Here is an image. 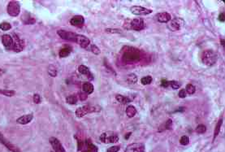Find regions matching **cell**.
Instances as JSON below:
<instances>
[{"instance_id":"d590c367","label":"cell","mask_w":225,"mask_h":152,"mask_svg":"<svg viewBox=\"0 0 225 152\" xmlns=\"http://www.w3.org/2000/svg\"><path fill=\"white\" fill-rule=\"evenodd\" d=\"M105 31L107 33H120L122 32L119 29H115V28H107V29H106Z\"/></svg>"},{"instance_id":"5b68a950","label":"cell","mask_w":225,"mask_h":152,"mask_svg":"<svg viewBox=\"0 0 225 152\" xmlns=\"http://www.w3.org/2000/svg\"><path fill=\"white\" fill-rule=\"evenodd\" d=\"M185 25V20L179 17H176L171 20L167 25V27L169 30L172 32L179 31Z\"/></svg>"},{"instance_id":"277c9868","label":"cell","mask_w":225,"mask_h":152,"mask_svg":"<svg viewBox=\"0 0 225 152\" xmlns=\"http://www.w3.org/2000/svg\"><path fill=\"white\" fill-rule=\"evenodd\" d=\"M7 12L9 16L12 17H16L20 15V4L18 1H11L9 2L7 7Z\"/></svg>"},{"instance_id":"ab89813d","label":"cell","mask_w":225,"mask_h":152,"mask_svg":"<svg viewBox=\"0 0 225 152\" xmlns=\"http://www.w3.org/2000/svg\"><path fill=\"white\" fill-rule=\"evenodd\" d=\"M33 103H35L36 104H38V103H41V96L38 94H35L33 97Z\"/></svg>"},{"instance_id":"6da1fadb","label":"cell","mask_w":225,"mask_h":152,"mask_svg":"<svg viewBox=\"0 0 225 152\" xmlns=\"http://www.w3.org/2000/svg\"><path fill=\"white\" fill-rule=\"evenodd\" d=\"M202 61L206 66L211 67L216 63L217 54L211 50H206L202 52Z\"/></svg>"},{"instance_id":"ba28073f","label":"cell","mask_w":225,"mask_h":152,"mask_svg":"<svg viewBox=\"0 0 225 152\" xmlns=\"http://www.w3.org/2000/svg\"><path fill=\"white\" fill-rule=\"evenodd\" d=\"M0 142L2 143L5 147L7 148L11 152H20V148H18L16 146H15L10 141H8L1 132H0Z\"/></svg>"},{"instance_id":"f1b7e54d","label":"cell","mask_w":225,"mask_h":152,"mask_svg":"<svg viewBox=\"0 0 225 152\" xmlns=\"http://www.w3.org/2000/svg\"><path fill=\"white\" fill-rule=\"evenodd\" d=\"M77 98L76 97L75 95H70V96H68L66 98V102L68 104H71V105H74L76 103H77Z\"/></svg>"},{"instance_id":"603a6c76","label":"cell","mask_w":225,"mask_h":152,"mask_svg":"<svg viewBox=\"0 0 225 152\" xmlns=\"http://www.w3.org/2000/svg\"><path fill=\"white\" fill-rule=\"evenodd\" d=\"M22 21L25 25H33L35 24L36 20L33 17H32L31 16H28L27 17V16L25 13L22 16Z\"/></svg>"},{"instance_id":"8992f818","label":"cell","mask_w":225,"mask_h":152,"mask_svg":"<svg viewBox=\"0 0 225 152\" xmlns=\"http://www.w3.org/2000/svg\"><path fill=\"white\" fill-rule=\"evenodd\" d=\"M145 21L142 18H134L128 23V26L127 28L135 31H141L145 29Z\"/></svg>"},{"instance_id":"d4e9b609","label":"cell","mask_w":225,"mask_h":152,"mask_svg":"<svg viewBox=\"0 0 225 152\" xmlns=\"http://www.w3.org/2000/svg\"><path fill=\"white\" fill-rule=\"evenodd\" d=\"M47 72H48L49 75L50 76H52V77H55V76H57V69L54 65H49L48 68H47Z\"/></svg>"},{"instance_id":"8d00e7d4","label":"cell","mask_w":225,"mask_h":152,"mask_svg":"<svg viewBox=\"0 0 225 152\" xmlns=\"http://www.w3.org/2000/svg\"><path fill=\"white\" fill-rule=\"evenodd\" d=\"M97 147L93 145V144H89L87 146V149H86V151L84 152H97Z\"/></svg>"},{"instance_id":"e0dca14e","label":"cell","mask_w":225,"mask_h":152,"mask_svg":"<svg viewBox=\"0 0 225 152\" xmlns=\"http://www.w3.org/2000/svg\"><path fill=\"white\" fill-rule=\"evenodd\" d=\"M156 18L159 23H168L171 20L172 16L168 12H160L156 15Z\"/></svg>"},{"instance_id":"d6986e66","label":"cell","mask_w":225,"mask_h":152,"mask_svg":"<svg viewBox=\"0 0 225 152\" xmlns=\"http://www.w3.org/2000/svg\"><path fill=\"white\" fill-rule=\"evenodd\" d=\"M93 90H94V87L90 82H85L82 85V91L85 94H91L93 92Z\"/></svg>"},{"instance_id":"44dd1931","label":"cell","mask_w":225,"mask_h":152,"mask_svg":"<svg viewBox=\"0 0 225 152\" xmlns=\"http://www.w3.org/2000/svg\"><path fill=\"white\" fill-rule=\"evenodd\" d=\"M125 112H126V115H127L128 118H132V117H134V116H136L137 112L136 107H134V106H132V105H130V106L127 107Z\"/></svg>"},{"instance_id":"9a60e30c","label":"cell","mask_w":225,"mask_h":152,"mask_svg":"<svg viewBox=\"0 0 225 152\" xmlns=\"http://www.w3.org/2000/svg\"><path fill=\"white\" fill-rule=\"evenodd\" d=\"M78 72H79L80 73H81L82 75L86 76L89 80H93V74L91 73L89 68L87 66H85V65H83V64L80 65L79 67H78Z\"/></svg>"},{"instance_id":"2e32d148","label":"cell","mask_w":225,"mask_h":152,"mask_svg":"<svg viewBox=\"0 0 225 152\" xmlns=\"http://www.w3.org/2000/svg\"><path fill=\"white\" fill-rule=\"evenodd\" d=\"M33 119V114H28V115H24V116L19 117L16 120V123L19 125H27L30 123Z\"/></svg>"},{"instance_id":"7c38bea8","label":"cell","mask_w":225,"mask_h":152,"mask_svg":"<svg viewBox=\"0 0 225 152\" xmlns=\"http://www.w3.org/2000/svg\"><path fill=\"white\" fill-rule=\"evenodd\" d=\"M2 42H3L6 50H13V39H12V37L11 35H9V34L3 35Z\"/></svg>"},{"instance_id":"4316f807","label":"cell","mask_w":225,"mask_h":152,"mask_svg":"<svg viewBox=\"0 0 225 152\" xmlns=\"http://www.w3.org/2000/svg\"><path fill=\"white\" fill-rule=\"evenodd\" d=\"M138 143H132L127 146V147L125 149L124 152H135L137 151Z\"/></svg>"},{"instance_id":"7a4b0ae2","label":"cell","mask_w":225,"mask_h":152,"mask_svg":"<svg viewBox=\"0 0 225 152\" xmlns=\"http://www.w3.org/2000/svg\"><path fill=\"white\" fill-rule=\"evenodd\" d=\"M100 107L97 106H89V105H85L82 107H78L76 110V116L77 118H81L85 116L88 113H92V112H96L100 111Z\"/></svg>"},{"instance_id":"5bb4252c","label":"cell","mask_w":225,"mask_h":152,"mask_svg":"<svg viewBox=\"0 0 225 152\" xmlns=\"http://www.w3.org/2000/svg\"><path fill=\"white\" fill-rule=\"evenodd\" d=\"M76 43L79 44L82 48L85 49V48H88V46L90 45V41L87 37L79 34L78 37H77V40H76Z\"/></svg>"},{"instance_id":"1f68e13d","label":"cell","mask_w":225,"mask_h":152,"mask_svg":"<svg viewBox=\"0 0 225 152\" xmlns=\"http://www.w3.org/2000/svg\"><path fill=\"white\" fill-rule=\"evenodd\" d=\"M12 29L11 24L8 22H3L0 24V29L3 31H7L9 29Z\"/></svg>"},{"instance_id":"836d02e7","label":"cell","mask_w":225,"mask_h":152,"mask_svg":"<svg viewBox=\"0 0 225 152\" xmlns=\"http://www.w3.org/2000/svg\"><path fill=\"white\" fill-rule=\"evenodd\" d=\"M180 143L182 146H187L189 143H190V138L188 136H182L180 139Z\"/></svg>"},{"instance_id":"7402d4cb","label":"cell","mask_w":225,"mask_h":152,"mask_svg":"<svg viewBox=\"0 0 225 152\" xmlns=\"http://www.w3.org/2000/svg\"><path fill=\"white\" fill-rule=\"evenodd\" d=\"M126 81L129 85H134L137 82V76L134 73H129L126 76Z\"/></svg>"},{"instance_id":"30bf717a","label":"cell","mask_w":225,"mask_h":152,"mask_svg":"<svg viewBox=\"0 0 225 152\" xmlns=\"http://www.w3.org/2000/svg\"><path fill=\"white\" fill-rule=\"evenodd\" d=\"M49 142L50 143L55 152H66V150L63 147L62 143L60 142L59 140L56 138L55 137H50L49 139Z\"/></svg>"},{"instance_id":"ffe728a7","label":"cell","mask_w":225,"mask_h":152,"mask_svg":"<svg viewBox=\"0 0 225 152\" xmlns=\"http://www.w3.org/2000/svg\"><path fill=\"white\" fill-rule=\"evenodd\" d=\"M223 125V119H220L219 121L217 122L216 125H215V130H214V135H213V142H215V140L216 139V138L218 137V135L220 133L221 130V126Z\"/></svg>"},{"instance_id":"e575fe53","label":"cell","mask_w":225,"mask_h":152,"mask_svg":"<svg viewBox=\"0 0 225 152\" xmlns=\"http://www.w3.org/2000/svg\"><path fill=\"white\" fill-rule=\"evenodd\" d=\"M169 85H171V87L173 89H177L181 87L180 82H178L177 80H170L169 81Z\"/></svg>"},{"instance_id":"4fadbf2b","label":"cell","mask_w":225,"mask_h":152,"mask_svg":"<svg viewBox=\"0 0 225 152\" xmlns=\"http://www.w3.org/2000/svg\"><path fill=\"white\" fill-rule=\"evenodd\" d=\"M85 18L80 15H76L70 20V24L76 27H80L84 25Z\"/></svg>"},{"instance_id":"f35d334b","label":"cell","mask_w":225,"mask_h":152,"mask_svg":"<svg viewBox=\"0 0 225 152\" xmlns=\"http://www.w3.org/2000/svg\"><path fill=\"white\" fill-rule=\"evenodd\" d=\"M120 150L119 146H113L107 149V152H118Z\"/></svg>"},{"instance_id":"52a82bcc","label":"cell","mask_w":225,"mask_h":152,"mask_svg":"<svg viewBox=\"0 0 225 152\" xmlns=\"http://www.w3.org/2000/svg\"><path fill=\"white\" fill-rule=\"evenodd\" d=\"M57 33L58 35L63 40L74 42L76 43V40H77L78 35H79V34L76 33L74 32L66 31V30H63V29L58 30Z\"/></svg>"},{"instance_id":"b9f144b4","label":"cell","mask_w":225,"mask_h":152,"mask_svg":"<svg viewBox=\"0 0 225 152\" xmlns=\"http://www.w3.org/2000/svg\"><path fill=\"white\" fill-rule=\"evenodd\" d=\"M104 65H105V67H106V68H107V69H108V70L110 72H112V73H113L115 76L116 75V72H115V70L112 68V67H110V65H109V63L106 62V61H105V60H104Z\"/></svg>"},{"instance_id":"8fae6325","label":"cell","mask_w":225,"mask_h":152,"mask_svg":"<svg viewBox=\"0 0 225 152\" xmlns=\"http://www.w3.org/2000/svg\"><path fill=\"white\" fill-rule=\"evenodd\" d=\"M12 39H13V50L16 53H19L20 51H22L25 46V42L21 40L16 33H14L12 36Z\"/></svg>"},{"instance_id":"7dc6e473","label":"cell","mask_w":225,"mask_h":152,"mask_svg":"<svg viewBox=\"0 0 225 152\" xmlns=\"http://www.w3.org/2000/svg\"><path fill=\"white\" fill-rule=\"evenodd\" d=\"M131 134H132V133H131V132H129V133H128L127 135H125V138H126V140H128V138H129V136H130Z\"/></svg>"},{"instance_id":"f546056e","label":"cell","mask_w":225,"mask_h":152,"mask_svg":"<svg viewBox=\"0 0 225 152\" xmlns=\"http://www.w3.org/2000/svg\"><path fill=\"white\" fill-rule=\"evenodd\" d=\"M89 48H90V49H89L90 50V51L93 54H94L95 55H100V53H101V50L99 49L96 45H90Z\"/></svg>"},{"instance_id":"3957f363","label":"cell","mask_w":225,"mask_h":152,"mask_svg":"<svg viewBox=\"0 0 225 152\" xmlns=\"http://www.w3.org/2000/svg\"><path fill=\"white\" fill-rule=\"evenodd\" d=\"M99 139L102 142L106 144L116 143L119 142V136L115 132H105L101 134Z\"/></svg>"},{"instance_id":"cb8c5ba5","label":"cell","mask_w":225,"mask_h":152,"mask_svg":"<svg viewBox=\"0 0 225 152\" xmlns=\"http://www.w3.org/2000/svg\"><path fill=\"white\" fill-rule=\"evenodd\" d=\"M115 99L120 103L121 104H127V103H130L131 102V99L128 97H125V96H123L121 94H117L115 96Z\"/></svg>"},{"instance_id":"7bdbcfd3","label":"cell","mask_w":225,"mask_h":152,"mask_svg":"<svg viewBox=\"0 0 225 152\" xmlns=\"http://www.w3.org/2000/svg\"><path fill=\"white\" fill-rule=\"evenodd\" d=\"M160 85L162 87H163V88H168V86H169V80H166V79H162Z\"/></svg>"},{"instance_id":"4dcf8cb0","label":"cell","mask_w":225,"mask_h":152,"mask_svg":"<svg viewBox=\"0 0 225 152\" xmlns=\"http://www.w3.org/2000/svg\"><path fill=\"white\" fill-rule=\"evenodd\" d=\"M195 90H196V88H195V86L194 85H192V84H188V85H186L185 87V91L187 94H193L195 93Z\"/></svg>"},{"instance_id":"60d3db41","label":"cell","mask_w":225,"mask_h":152,"mask_svg":"<svg viewBox=\"0 0 225 152\" xmlns=\"http://www.w3.org/2000/svg\"><path fill=\"white\" fill-rule=\"evenodd\" d=\"M165 129L166 130H172V119H168L166 124H165Z\"/></svg>"},{"instance_id":"74e56055","label":"cell","mask_w":225,"mask_h":152,"mask_svg":"<svg viewBox=\"0 0 225 152\" xmlns=\"http://www.w3.org/2000/svg\"><path fill=\"white\" fill-rule=\"evenodd\" d=\"M137 152H146V148H145V145L142 143H138V146L137 148Z\"/></svg>"},{"instance_id":"c3c4849f","label":"cell","mask_w":225,"mask_h":152,"mask_svg":"<svg viewBox=\"0 0 225 152\" xmlns=\"http://www.w3.org/2000/svg\"><path fill=\"white\" fill-rule=\"evenodd\" d=\"M221 44L223 45V47H224V39H221Z\"/></svg>"},{"instance_id":"ee69618b","label":"cell","mask_w":225,"mask_h":152,"mask_svg":"<svg viewBox=\"0 0 225 152\" xmlns=\"http://www.w3.org/2000/svg\"><path fill=\"white\" fill-rule=\"evenodd\" d=\"M79 95V98L80 101H85L87 98H88V94H85L84 92H82V93H79L78 94Z\"/></svg>"},{"instance_id":"bcb514c9","label":"cell","mask_w":225,"mask_h":152,"mask_svg":"<svg viewBox=\"0 0 225 152\" xmlns=\"http://www.w3.org/2000/svg\"><path fill=\"white\" fill-rule=\"evenodd\" d=\"M219 20L221 21V22H224V12L220 14V16H219Z\"/></svg>"},{"instance_id":"9c48e42d","label":"cell","mask_w":225,"mask_h":152,"mask_svg":"<svg viewBox=\"0 0 225 152\" xmlns=\"http://www.w3.org/2000/svg\"><path fill=\"white\" fill-rule=\"evenodd\" d=\"M130 11L132 14L136 16H146L153 12L152 10L143 7L141 6H132L130 7Z\"/></svg>"},{"instance_id":"ac0fdd59","label":"cell","mask_w":225,"mask_h":152,"mask_svg":"<svg viewBox=\"0 0 225 152\" xmlns=\"http://www.w3.org/2000/svg\"><path fill=\"white\" fill-rule=\"evenodd\" d=\"M72 46H69V45H66V46H64L62 49L59 50V57H61V58L67 57V56H68V55H70L71 52H72Z\"/></svg>"},{"instance_id":"d6a6232c","label":"cell","mask_w":225,"mask_h":152,"mask_svg":"<svg viewBox=\"0 0 225 152\" xmlns=\"http://www.w3.org/2000/svg\"><path fill=\"white\" fill-rule=\"evenodd\" d=\"M207 131V127L204 125H199L196 128V132L199 134H203Z\"/></svg>"},{"instance_id":"681fc988","label":"cell","mask_w":225,"mask_h":152,"mask_svg":"<svg viewBox=\"0 0 225 152\" xmlns=\"http://www.w3.org/2000/svg\"><path fill=\"white\" fill-rule=\"evenodd\" d=\"M1 72H2V70H1V69H0V73H1Z\"/></svg>"},{"instance_id":"83f0119b","label":"cell","mask_w":225,"mask_h":152,"mask_svg":"<svg viewBox=\"0 0 225 152\" xmlns=\"http://www.w3.org/2000/svg\"><path fill=\"white\" fill-rule=\"evenodd\" d=\"M152 80H153V78H152V76H144V77H142V78H141V83L143 85H150V83L152 82Z\"/></svg>"},{"instance_id":"f6af8a7d","label":"cell","mask_w":225,"mask_h":152,"mask_svg":"<svg viewBox=\"0 0 225 152\" xmlns=\"http://www.w3.org/2000/svg\"><path fill=\"white\" fill-rule=\"evenodd\" d=\"M179 97L181 98H185L187 96V93H186L185 89H181L180 91H179Z\"/></svg>"},{"instance_id":"484cf974","label":"cell","mask_w":225,"mask_h":152,"mask_svg":"<svg viewBox=\"0 0 225 152\" xmlns=\"http://www.w3.org/2000/svg\"><path fill=\"white\" fill-rule=\"evenodd\" d=\"M0 94H3L7 97H12L16 94V91L10 89H0Z\"/></svg>"}]
</instances>
